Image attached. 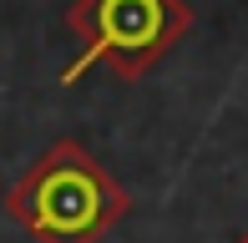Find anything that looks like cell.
Masks as SVG:
<instances>
[{"mask_svg": "<svg viewBox=\"0 0 248 243\" xmlns=\"http://www.w3.org/2000/svg\"><path fill=\"white\" fill-rule=\"evenodd\" d=\"M238 243H248V228H243V233H238Z\"/></svg>", "mask_w": 248, "mask_h": 243, "instance_id": "3957f363", "label": "cell"}, {"mask_svg": "<svg viewBox=\"0 0 248 243\" xmlns=\"http://www.w3.org/2000/svg\"><path fill=\"white\" fill-rule=\"evenodd\" d=\"M66 26L76 36V61L61 71V86H76L92 66L137 81L187 41L193 5L187 0H71Z\"/></svg>", "mask_w": 248, "mask_h": 243, "instance_id": "7a4b0ae2", "label": "cell"}, {"mask_svg": "<svg viewBox=\"0 0 248 243\" xmlns=\"http://www.w3.org/2000/svg\"><path fill=\"white\" fill-rule=\"evenodd\" d=\"M5 213L36 243H101L132 213V193L76 137H61L5 193Z\"/></svg>", "mask_w": 248, "mask_h": 243, "instance_id": "6da1fadb", "label": "cell"}]
</instances>
